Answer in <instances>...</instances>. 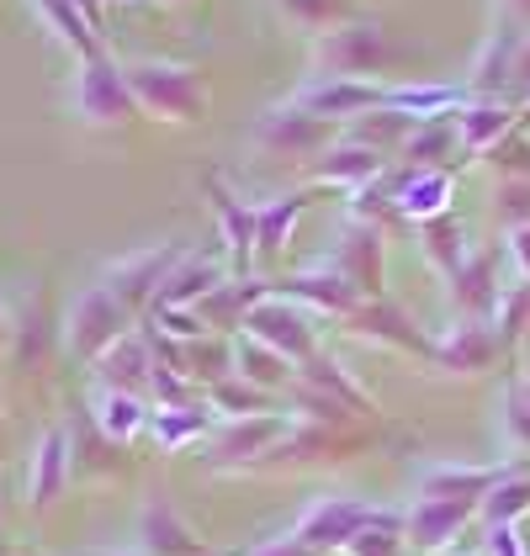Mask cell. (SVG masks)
I'll list each match as a JSON object with an SVG mask.
<instances>
[{"mask_svg":"<svg viewBox=\"0 0 530 556\" xmlns=\"http://www.w3.org/2000/svg\"><path fill=\"white\" fill-rule=\"evenodd\" d=\"M80 112L96 117V123H117V117H128L132 101H128V80H117V70L112 64H101V59H90V70L80 75Z\"/></svg>","mask_w":530,"mask_h":556,"instance_id":"1","label":"cell"},{"mask_svg":"<svg viewBox=\"0 0 530 556\" xmlns=\"http://www.w3.org/2000/svg\"><path fill=\"white\" fill-rule=\"evenodd\" d=\"M117 334V307H112V298L106 292H86V302H80V329H75V344L80 350H96L101 340H112Z\"/></svg>","mask_w":530,"mask_h":556,"instance_id":"2","label":"cell"},{"mask_svg":"<svg viewBox=\"0 0 530 556\" xmlns=\"http://www.w3.org/2000/svg\"><path fill=\"white\" fill-rule=\"evenodd\" d=\"M59 477H64V434L53 429L43 440V451H38V477H33V498L38 504H48L59 493Z\"/></svg>","mask_w":530,"mask_h":556,"instance_id":"3","label":"cell"},{"mask_svg":"<svg viewBox=\"0 0 530 556\" xmlns=\"http://www.w3.org/2000/svg\"><path fill=\"white\" fill-rule=\"evenodd\" d=\"M43 5V16L53 22V33L59 38H70L75 48H86V53H96V43H90L86 22H80V11H75V0H38Z\"/></svg>","mask_w":530,"mask_h":556,"instance_id":"4","label":"cell"},{"mask_svg":"<svg viewBox=\"0 0 530 556\" xmlns=\"http://www.w3.org/2000/svg\"><path fill=\"white\" fill-rule=\"evenodd\" d=\"M132 425H138V408H132L128 397H106V429L112 434H128Z\"/></svg>","mask_w":530,"mask_h":556,"instance_id":"5","label":"cell"},{"mask_svg":"<svg viewBox=\"0 0 530 556\" xmlns=\"http://www.w3.org/2000/svg\"><path fill=\"white\" fill-rule=\"evenodd\" d=\"M80 5H86V11H96V0H80Z\"/></svg>","mask_w":530,"mask_h":556,"instance_id":"6","label":"cell"}]
</instances>
